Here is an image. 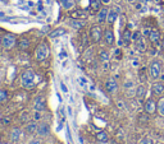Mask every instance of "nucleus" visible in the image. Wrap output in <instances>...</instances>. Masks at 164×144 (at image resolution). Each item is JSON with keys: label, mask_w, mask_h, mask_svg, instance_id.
<instances>
[{"label": "nucleus", "mask_w": 164, "mask_h": 144, "mask_svg": "<svg viewBox=\"0 0 164 144\" xmlns=\"http://www.w3.org/2000/svg\"><path fill=\"white\" fill-rule=\"evenodd\" d=\"M35 78H36L35 73H33L32 70L27 69V70L23 71L22 75H21V83H22V85H23V88L32 89L33 87H35V84H36Z\"/></svg>", "instance_id": "obj_1"}, {"label": "nucleus", "mask_w": 164, "mask_h": 144, "mask_svg": "<svg viewBox=\"0 0 164 144\" xmlns=\"http://www.w3.org/2000/svg\"><path fill=\"white\" fill-rule=\"evenodd\" d=\"M50 54V49H49V45L46 42H41L38 44L37 47L35 49V59L36 61H44L47 59V56Z\"/></svg>", "instance_id": "obj_2"}, {"label": "nucleus", "mask_w": 164, "mask_h": 144, "mask_svg": "<svg viewBox=\"0 0 164 144\" xmlns=\"http://www.w3.org/2000/svg\"><path fill=\"white\" fill-rule=\"evenodd\" d=\"M163 73V65L159 60H153L150 65H149V74L153 79L160 78V75Z\"/></svg>", "instance_id": "obj_3"}, {"label": "nucleus", "mask_w": 164, "mask_h": 144, "mask_svg": "<svg viewBox=\"0 0 164 144\" xmlns=\"http://www.w3.org/2000/svg\"><path fill=\"white\" fill-rule=\"evenodd\" d=\"M16 42H17V38L14 35H12V33H5V35L2 37V46H3V49H5V50L13 49Z\"/></svg>", "instance_id": "obj_4"}, {"label": "nucleus", "mask_w": 164, "mask_h": 144, "mask_svg": "<svg viewBox=\"0 0 164 144\" xmlns=\"http://www.w3.org/2000/svg\"><path fill=\"white\" fill-rule=\"evenodd\" d=\"M103 30L100 26H93L90 28V37L94 42H100L103 38Z\"/></svg>", "instance_id": "obj_5"}, {"label": "nucleus", "mask_w": 164, "mask_h": 144, "mask_svg": "<svg viewBox=\"0 0 164 144\" xmlns=\"http://www.w3.org/2000/svg\"><path fill=\"white\" fill-rule=\"evenodd\" d=\"M103 40H104V42H105V45H108V46H113V45H114L115 38H114V33H113L112 28H107V30L104 31V33H103Z\"/></svg>", "instance_id": "obj_6"}, {"label": "nucleus", "mask_w": 164, "mask_h": 144, "mask_svg": "<svg viewBox=\"0 0 164 144\" xmlns=\"http://www.w3.org/2000/svg\"><path fill=\"white\" fill-rule=\"evenodd\" d=\"M156 106H158V103L154 101L153 98H149L145 101V103H144V110H145V112L149 114V115H151L154 112H156Z\"/></svg>", "instance_id": "obj_7"}, {"label": "nucleus", "mask_w": 164, "mask_h": 144, "mask_svg": "<svg viewBox=\"0 0 164 144\" xmlns=\"http://www.w3.org/2000/svg\"><path fill=\"white\" fill-rule=\"evenodd\" d=\"M69 17L73 19H80V21H84V19L87 18V10H84V9H76V10H72L69 13Z\"/></svg>", "instance_id": "obj_8"}, {"label": "nucleus", "mask_w": 164, "mask_h": 144, "mask_svg": "<svg viewBox=\"0 0 164 144\" xmlns=\"http://www.w3.org/2000/svg\"><path fill=\"white\" fill-rule=\"evenodd\" d=\"M105 89H107L108 93H114L115 91L118 89V83L114 78H108L105 82Z\"/></svg>", "instance_id": "obj_9"}, {"label": "nucleus", "mask_w": 164, "mask_h": 144, "mask_svg": "<svg viewBox=\"0 0 164 144\" xmlns=\"http://www.w3.org/2000/svg\"><path fill=\"white\" fill-rule=\"evenodd\" d=\"M151 92L158 96V97H160V96L164 94V83L162 82H156V83H154L151 85Z\"/></svg>", "instance_id": "obj_10"}, {"label": "nucleus", "mask_w": 164, "mask_h": 144, "mask_svg": "<svg viewBox=\"0 0 164 144\" xmlns=\"http://www.w3.org/2000/svg\"><path fill=\"white\" fill-rule=\"evenodd\" d=\"M162 40V35H160V32L156 31V30H151L150 33H149V41L151 42V44L154 45H156L159 44Z\"/></svg>", "instance_id": "obj_11"}, {"label": "nucleus", "mask_w": 164, "mask_h": 144, "mask_svg": "<svg viewBox=\"0 0 164 144\" xmlns=\"http://www.w3.org/2000/svg\"><path fill=\"white\" fill-rule=\"evenodd\" d=\"M103 8V0H91L90 3V10L91 13L98 14V12Z\"/></svg>", "instance_id": "obj_12"}, {"label": "nucleus", "mask_w": 164, "mask_h": 144, "mask_svg": "<svg viewBox=\"0 0 164 144\" xmlns=\"http://www.w3.org/2000/svg\"><path fill=\"white\" fill-rule=\"evenodd\" d=\"M49 133H50V126L47 125V124L42 122V124H40V125H38V128H37V134H38V135L46 137Z\"/></svg>", "instance_id": "obj_13"}, {"label": "nucleus", "mask_w": 164, "mask_h": 144, "mask_svg": "<svg viewBox=\"0 0 164 144\" xmlns=\"http://www.w3.org/2000/svg\"><path fill=\"white\" fill-rule=\"evenodd\" d=\"M108 13H109V10H108L107 8H101L100 10L98 12V14H96V17H98V22L99 23H103V22L107 21Z\"/></svg>", "instance_id": "obj_14"}, {"label": "nucleus", "mask_w": 164, "mask_h": 144, "mask_svg": "<svg viewBox=\"0 0 164 144\" xmlns=\"http://www.w3.org/2000/svg\"><path fill=\"white\" fill-rule=\"evenodd\" d=\"M118 13L119 12H117V9H110L109 10V13H108V18H107V21H108V23L109 24H113V23L115 22V19H117V17H118Z\"/></svg>", "instance_id": "obj_15"}, {"label": "nucleus", "mask_w": 164, "mask_h": 144, "mask_svg": "<svg viewBox=\"0 0 164 144\" xmlns=\"http://www.w3.org/2000/svg\"><path fill=\"white\" fill-rule=\"evenodd\" d=\"M30 45H31V42H30L28 38H21V40L18 41V49L22 50V51L27 50L28 47H30Z\"/></svg>", "instance_id": "obj_16"}, {"label": "nucleus", "mask_w": 164, "mask_h": 144, "mask_svg": "<svg viewBox=\"0 0 164 144\" xmlns=\"http://www.w3.org/2000/svg\"><path fill=\"white\" fill-rule=\"evenodd\" d=\"M96 140L100 142V143H107L109 140V137L104 130H101L99 133H96Z\"/></svg>", "instance_id": "obj_17"}, {"label": "nucleus", "mask_w": 164, "mask_h": 144, "mask_svg": "<svg viewBox=\"0 0 164 144\" xmlns=\"http://www.w3.org/2000/svg\"><path fill=\"white\" fill-rule=\"evenodd\" d=\"M63 35H65V30H64V28H55L54 31L50 32L49 37L50 38H55V37H60V36H63Z\"/></svg>", "instance_id": "obj_18"}, {"label": "nucleus", "mask_w": 164, "mask_h": 144, "mask_svg": "<svg viewBox=\"0 0 164 144\" xmlns=\"http://www.w3.org/2000/svg\"><path fill=\"white\" fill-rule=\"evenodd\" d=\"M19 139H21V130H19V129H13L11 133V142L16 143Z\"/></svg>", "instance_id": "obj_19"}, {"label": "nucleus", "mask_w": 164, "mask_h": 144, "mask_svg": "<svg viewBox=\"0 0 164 144\" xmlns=\"http://www.w3.org/2000/svg\"><path fill=\"white\" fill-rule=\"evenodd\" d=\"M122 38H123V41H124V44H126V45H128V44H129V41L132 40V32L129 31V28H128V27L126 28V30H124Z\"/></svg>", "instance_id": "obj_20"}, {"label": "nucleus", "mask_w": 164, "mask_h": 144, "mask_svg": "<svg viewBox=\"0 0 164 144\" xmlns=\"http://www.w3.org/2000/svg\"><path fill=\"white\" fill-rule=\"evenodd\" d=\"M9 99V94L7 89H0V105L7 103Z\"/></svg>", "instance_id": "obj_21"}, {"label": "nucleus", "mask_w": 164, "mask_h": 144, "mask_svg": "<svg viewBox=\"0 0 164 144\" xmlns=\"http://www.w3.org/2000/svg\"><path fill=\"white\" fill-rule=\"evenodd\" d=\"M37 128H38V125H37L36 122H31V124H28V125H26V133H28V134L37 133Z\"/></svg>", "instance_id": "obj_22"}, {"label": "nucleus", "mask_w": 164, "mask_h": 144, "mask_svg": "<svg viewBox=\"0 0 164 144\" xmlns=\"http://www.w3.org/2000/svg\"><path fill=\"white\" fill-rule=\"evenodd\" d=\"M60 4H62V7H63L64 9H67V10H69V9H72L74 7L73 0H60Z\"/></svg>", "instance_id": "obj_23"}, {"label": "nucleus", "mask_w": 164, "mask_h": 144, "mask_svg": "<svg viewBox=\"0 0 164 144\" xmlns=\"http://www.w3.org/2000/svg\"><path fill=\"white\" fill-rule=\"evenodd\" d=\"M99 59H100V61H103V63H108L109 61V52L105 51V50H101L99 52Z\"/></svg>", "instance_id": "obj_24"}, {"label": "nucleus", "mask_w": 164, "mask_h": 144, "mask_svg": "<svg viewBox=\"0 0 164 144\" xmlns=\"http://www.w3.org/2000/svg\"><path fill=\"white\" fill-rule=\"evenodd\" d=\"M35 108L37 110V111H42V110L45 108V106H44V99H42V97H38V98L36 99Z\"/></svg>", "instance_id": "obj_25"}, {"label": "nucleus", "mask_w": 164, "mask_h": 144, "mask_svg": "<svg viewBox=\"0 0 164 144\" xmlns=\"http://www.w3.org/2000/svg\"><path fill=\"white\" fill-rule=\"evenodd\" d=\"M145 92H146V89L144 85H138L137 89H136V96H137V98H144V96H145Z\"/></svg>", "instance_id": "obj_26"}, {"label": "nucleus", "mask_w": 164, "mask_h": 144, "mask_svg": "<svg viewBox=\"0 0 164 144\" xmlns=\"http://www.w3.org/2000/svg\"><path fill=\"white\" fill-rule=\"evenodd\" d=\"M156 111L162 115V116H164V99H160L158 102V106H156Z\"/></svg>", "instance_id": "obj_27"}, {"label": "nucleus", "mask_w": 164, "mask_h": 144, "mask_svg": "<svg viewBox=\"0 0 164 144\" xmlns=\"http://www.w3.org/2000/svg\"><path fill=\"white\" fill-rule=\"evenodd\" d=\"M84 24H85V23L80 22V19H73V21L71 22V26L74 27V28H81V27H84Z\"/></svg>", "instance_id": "obj_28"}, {"label": "nucleus", "mask_w": 164, "mask_h": 144, "mask_svg": "<svg viewBox=\"0 0 164 144\" xmlns=\"http://www.w3.org/2000/svg\"><path fill=\"white\" fill-rule=\"evenodd\" d=\"M138 144H153V140H151V138L145 137V138H142L141 140H140Z\"/></svg>", "instance_id": "obj_29"}, {"label": "nucleus", "mask_w": 164, "mask_h": 144, "mask_svg": "<svg viewBox=\"0 0 164 144\" xmlns=\"http://www.w3.org/2000/svg\"><path fill=\"white\" fill-rule=\"evenodd\" d=\"M138 75H140V79H141V82H145L146 80V73H145V70H144V69L140 71Z\"/></svg>", "instance_id": "obj_30"}, {"label": "nucleus", "mask_w": 164, "mask_h": 144, "mask_svg": "<svg viewBox=\"0 0 164 144\" xmlns=\"http://www.w3.org/2000/svg\"><path fill=\"white\" fill-rule=\"evenodd\" d=\"M2 122L4 124V125H9V124H11V119L9 117H2Z\"/></svg>", "instance_id": "obj_31"}, {"label": "nucleus", "mask_w": 164, "mask_h": 144, "mask_svg": "<svg viewBox=\"0 0 164 144\" xmlns=\"http://www.w3.org/2000/svg\"><path fill=\"white\" fill-rule=\"evenodd\" d=\"M138 37H140V33H138V31H136V32H135L133 35H132V40H133V41H138Z\"/></svg>", "instance_id": "obj_32"}, {"label": "nucleus", "mask_w": 164, "mask_h": 144, "mask_svg": "<svg viewBox=\"0 0 164 144\" xmlns=\"http://www.w3.org/2000/svg\"><path fill=\"white\" fill-rule=\"evenodd\" d=\"M30 144H40V140H36V139H35V140H32Z\"/></svg>", "instance_id": "obj_33"}, {"label": "nucleus", "mask_w": 164, "mask_h": 144, "mask_svg": "<svg viewBox=\"0 0 164 144\" xmlns=\"http://www.w3.org/2000/svg\"><path fill=\"white\" fill-rule=\"evenodd\" d=\"M62 89H63V92H67V88H65V85L62 83Z\"/></svg>", "instance_id": "obj_34"}, {"label": "nucleus", "mask_w": 164, "mask_h": 144, "mask_svg": "<svg viewBox=\"0 0 164 144\" xmlns=\"http://www.w3.org/2000/svg\"><path fill=\"white\" fill-rule=\"evenodd\" d=\"M128 1H131V3H132V1H135V0H128Z\"/></svg>", "instance_id": "obj_35"}, {"label": "nucleus", "mask_w": 164, "mask_h": 144, "mask_svg": "<svg viewBox=\"0 0 164 144\" xmlns=\"http://www.w3.org/2000/svg\"><path fill=\"white\" fill-rule=\"evenodd\" d=\"M93 144H98V142H96V143H93Z\"/></svg>", "instance_id": "obj_36"}]
</instances>
